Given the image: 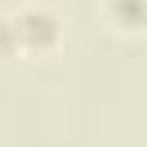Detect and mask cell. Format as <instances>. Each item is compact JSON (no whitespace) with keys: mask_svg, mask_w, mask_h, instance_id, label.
I'll list each match as a JSON object with an SVG mask.
<instances>
[{"mask_svg":"<svg viewBox=\"0 0 147 147\" xmlns=\"http://www.w3.org/2000/svg\"><path fill=\"white\" fill-rule=\"evenodd\" d=\"M100 21L116 32V37H142L147 32V0H100Z\"/></svg>","mask_w":147,"mask_h":147,"instance_id":"cell-2","label":"cell"},{"mask_svg":"<svg viewBox=\"0 0 147 147\" xmlns=\"http://www.w3.org/2000/svg\"><path fill=\"white\" fill-rule=\"evenodd\" d=\"M0 58H16V32H11V16L0 11Z\"/></svg>","mask_w":147,"mask_h":147,"instance_id":"cell-3","label":"cell"},{"mask_svg":"<svg viewBox=\"0 0 147 147\" xmlns=\"http://www.w3.org/2000/svg\"><path fill=\"white\" fill-rule=\"evenodd\" d=\"M5 16H11V32H16V58H53L68 37L63 11H53V5H16Z\"/></svg>","mask_w":147,"mask_h":147,"instance_id":"cell-1","label":"cell"}]
</instances>
